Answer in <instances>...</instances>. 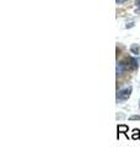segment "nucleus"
<instances>
[{
    "label": "nucleus",
    "mask_w": 140,
    "mask_h": 147,
    "mask_svg": "<svg viewBox=\"0 0 140 147\" xmlns=\"http://www.w3.org/2000/svg\"><path fill=\"white\" fill-rule=\"evenodd\" d=\"M139 109H140V100H139Z\"/></svg>",
    "instance_id": "9d476101"
},
{
    "label": "nucleus",
    "mask_w": 140,
    "mask_h": 147,
    "mask_svg": "<svg viewBox=\"0 0 140 147\" xmlns=\"http://www.w3.org/2000/svg\"><path fill=\"white\" fill-rule=\"evenodd\" d=\"M129 120H140V115H130Z\"/></svg>",
    "instance_id": "0eeeda50"
},
{
    "label": "nucleus",
    "mask_w": 140,
    "mask_h": 147,
    "mask_svg": "<svg viewBox=\"0 0 140 147\" xmlns=\"http://www.w3.org/2000/svg\"><path fill=\"white\" fill-rule=\"evenodd\" d=\"M123 63L125 64L128 71H135V70H138V67H139L138 60L137 59H134V58H132V57H125Z\"/></svg>",
    "instance_id": "f03ea898"
},
{
    "label": "nucleus",
    "mask_w": 140,
    "mask_h": 147,
    "mask_svg": "<svg viewBox=\"0 0 140 147\" xmlns=\"http://www.w3.org/2000/svg\"><path fill=\"white\" fill-rule=\"evenodd\" d=\"M116 1H117V4H123V3L127 1V0H116Z\"/></svg>",
    "instance_id": "6e6552de"
},
{
    "label": "nucleus",
    "mask_w": 140,
    "mask_h": 147,
    "mask_svg": "<svg viewBox=\"0 0 140 147\" xmlns=\"http://www.w3.org/2000/svg\"><path fill=\"white\" fill-rule=\"evenodd\" d=\"M132 91H133V87L132 86L124 87V88H120V90L117 91V96H116L117 103H123L127 99H129L130 94H132Z\"/></svg>",
    "instance_id": "f257e3e1"
},
{
    "label": "nucleus",
    "mask_w": 140,
    "mask_h": 147,
    "mask_svg": "<svg viewBox=\"0 0 140 147\" xmlns=\"http://www.w3.org/2000/svg\"><path fill=\"white\" fill-rule=\"evenodd\" d=\"M130 52H132L133 54H135V55H138L140 53V47L138 44H133L132 47H130Z\"/></svg>",
    "instance_id": "423d86ee"
},
{
    "label": "nucleus",
    "mask_w": 140,
    "mask_h": 147,
    "mask_svg": "<svg viewBox=\"0 0 140 147\" xmlns=\"http://www.w3.org/2000/svg\"><path fill=\"white\" fill-rule=\"evenodd\" d=\"M135 5L138 7H140V0H135Z\"/></svg>",
    "instance_id": "1a4fd4ad"
},
{
    "label": "nucleus",
    "mask_w": 140,
    "mask_h": 147,
    "mask_svg": "<svg viewBox=\"0 0 140 147\" xmlns=\"http://www.w3.org/2000/svg\"><path fill=\"white\" fill-rule=\"evenodd\" d=\"M117 131H118V134H117V139H118V140H119V135L120 134H124L125 136L128 137L129 127H128V125H124V124H119V125L117 126Z\"/></svg>",
    "instance_id": "20e7f679"
},
{
    "label": "nucleus",
    "mask_w": 140,
    "mask_h": 147,
    "mask_svg": "<svg viewBox=\"0 0 140 147\" xmlns=\"http://www.w3.org/2000/svg\"><path fill=\"white\" fill-rule=\"evenodd\" d=\"M127 71H128V69H127V66H125V64L123 61H119L118 64H117V67H116L117 77L120 76V75H123V74H125Z\"/></svg>",
    "instance_id": "7ed1b4c3"
},
{
    "label": "nucleus",
    "mask_w": 140,
    "mask_h": 147,
    "mask_svg": "<svg viewBox=\"0 0 140 147\" xmlns=\"http://www.w3.org/2000/svg\"><path fill=\"white\" fill-rule=\"evenodd\" d=\"M132 139L133 140H139L140 139V130H139V129H133Z\"/></svg>",
    "instance_id": "39448f33"
}]
</instances>
